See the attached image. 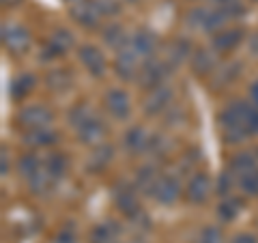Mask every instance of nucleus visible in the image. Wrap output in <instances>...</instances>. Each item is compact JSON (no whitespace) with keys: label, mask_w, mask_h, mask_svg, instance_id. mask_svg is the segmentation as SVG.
Segmentation results:
<instances>
[{"label":"nucleus","mask_w":258,"mask_h":243,"mask_svg":"<svg viewBox=\"0 0 258 243\" xmlns=\"http://www.w3.org/2000/svg\"><path fill=\"white\" fill-rule=\"evenodd\" d=\"M5 43L9 50L13 52H22V50H26L28 43H30V37H28V32L20 28V26H9V28H5Z\"/></svg>","instance_id":"obj_1"},{"label":"nucleus","mask_w":258,"mask_h":243,"mask_svg":"<svg viewBox=\"0 0 258 243\" xmlns=\"http://www.w3.org/2000/svg\"><path fill=\"white\" fill-rule=\"evenodd\" d=\"M80 56H82L84 65L88 67L91 74H101L103 67H106V60H103V54L97 50V47H91V45H84L80 50Z\"/></svg>","instance_id":"obj_2"},{"label":"nucleus","mask_w":258,"mask_h":243,"mask_svg":"<svg viewBox=\"0 0 258 243\" xmlns=\"http://www.w3.org/2000/svg\"><path fill=\"white\" fill-rule=\"evenodd\" d=\"M106 101H108V110L116 118H125L129 114V97L123 91H112Z\"/></svg>","instance_id":"obj_3"},{"label":"nucleus","mask_w":258,"mask_h":243,"mask_svg":"<svg viewBox=\"0 0 258 243\" xmlns=\"http://www.w3.org/2000/svg\"><path fill=\"white\" fill-rule=\"evenodd\" d=\"M209 190H211V185H209V179L205 174H198L194 176L189 188H187V198L191 202H203L207 196H209Z\"/></svg>","instance_id":"obj_4"},{"label":"nucleus","mask_w":258,"mask_h":243,"mask_svg":"<svg viewBox=\"0 0 258 243\" xmlns=\"http://www.w3.org/2000/svg\"><path fill=\"white\" fill-rule=\"evenodd\" d=\"M52 118V114L47 112L45 108H28L26 112L22 114V123L28 125V127H37V129H43V125Z\"/></svg>","instance_id":"obj_5"},{"label":"nucleus","mask_w":258,"mask_h":243,"mask_svg":"<svg viewBox=\"0 0 258 243\" xmlns=\"http://www.w3.org/2000/svg\"><path fill=\"white\" fill-rule=\"evenodd\" d=\"M155 196H157V200H161V202H172L176 196H179V185H176L174 179L166 176L164 181H159Z\"/></svg>","instance_id":"obj_6"},{"label":"nucleus","mask_w":258,"mask_h":243,"mask_svg":"<svg viewBox=\"0 0 258 243\" xmlns=\"http://www.w3.org/2000/svg\"><path fill=\"white\" fill-rule=\"evenodd\" d=\"M239 39H241V32L239 30H235V32H224V35H220V37L215 39L213 45L217 47V50L226 52V50H230V47H235L239 43Z\"/></svg>","instance_id":"obj_7"},{"label":"nucleus","mask_w":258,"mask_h":243,"mask_svg":"<svg viewBox=\"0 0 258 243\" xmlns=\"http://www.w3.org/2000/svg\"><path fill=\"white\" fill-rule=\"evenodd\" d=\"M241 185H243V190L247 194H252V196H258V170L252 168L249 172L243 174V179H241Z\"/></svg>","instance_id":"obj_8"},{"label":"nucleus","mask_w":258,"mask_h":243,"mask_svg":"<svg viewBox=\"0 0 258 243\" xmlns=\"http://www.w3.org/2000/svg\"><path fill=\"white\" fill-rule=\"evenodd\" d=\"M30 84H32L30 76H22L20 80H15V82H13V97H22V93H28Z\"/></svg>","instance_id":"obj_9"},{"label":"nucleus","mask_w":258,"mask_h":243,"mask_svg":"<svg viewBox=\"0 0 258 243\" xmlns=\"http://www.w3.org/2000/svg\"><path fill=\"white\" fill-rule=\"evenodd\" d=\"M112 241V232H110V226H101L93 232V243H108Z\"/></svg>","instance_id":"obj_10"},{"label":"nucleus","mask_w":258,"mask_h":243,"mask_svg":"<svg viewBox=\"0 0 258 243\" xmlns=\"http://www.w3.org/2000/svg\"><path fill=\"white\" fill-rule=\"evenodd\" d=\"M200 243H220V230L207 228L203 232V239H200Z\"/></svg>","instance_id":"obj_11"},{"label":"nucleus","mask_w":258,"mask_h":243,"mask_svg":"<svg viewBox=\"0 0 258 243\" xmlns=\"http://www.w3.org/2000/svg\"><path fill=\"white\" fill-rule=\"evenodd\" d=\"M230 243H256V237H252V234H245V232H241V234H237V237L232 239Z\"/></svg>","instance_id":"obj_12"},{"label":"nucleus","mask_w":258,"mask_h":243,"mask_svg":"<svg viewBox=\"0 0 258 243\" xmlns=\"http://www.w3.org/2000/svg\"><path fill=\"white\" fill-rule=\"evenodd\" d=\"M56 243H76V241H74V234L71 232H60L58 239H56Z\"/></svg>","instance_id":"obj_13"},{"label":"nucleus","mask_w":258,"mask_h":243,"mask_svg":"<svg viewBox=\"0 0 258 243\" xmlns=\"http://www.w3.org/2000/svg\"><path fill=\"white\" fill-rule=\"evenodd\" d=\"M249 95H252V99H254V103L258 106V82L252 86V91H249Z\"/></svg>","instance_id":"obj_14"},{"label":"nucleus","mask_w":258,"mask_h":243,"mask_svg":"<svg viewBox=\"0 0 258 243\" xmlns=\"http://www.w3.org/2000/svg\"><path fill=\"white\" fill-rule=\"evenodd\" d=\"M217 3H226V0H217Z\"/></svg>","instance_id":"obj_15"},{"label":"nucleus","mask_w":258,"mask_h":243,"mask_svg":"<svg viewBox=\"0 0 258 243\" xmlns=\"http://www.w3.org/2000/svg\"><path fill=\"white\" fill-rule=\"evenodd\" d=\"M256 3H258V0H256Z\"/></svg>","instance_id":"obj_16"}]
</instances>
